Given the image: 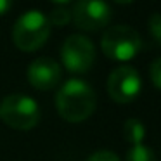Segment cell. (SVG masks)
<instances>
[{"label":"cell","mask_w":161,"mask_h":161,"mask_svg":"<svg viewBox=\"0 0 161 161\" xmlns=\"http://www.w3.org/2000/svg\"><path fill=\"white\" fill-rule=\"evenodd\" d=\"M0 119L14 130L28 132L38 125L40 106L30 95L11 94L0 102Z\"/></svg>","instance_id":"3"},{"label":"cell","mask_w":161,"mask_h":161,"mask_svg":"<svg viewBox=\"0 0 161 161\" xmlns=\"http://www.w3.org/2000/svg\"><path fill=\"white\" fill-rule=\"evenodd\" d=\"M126 161H156V154L146 144H133L126 153Z\"/></svg>","instance_id":"10"},{"label":"cell","mask_w":161,"mask_h":161,"mask_svg":"<svg viewBox=\"0 0 161 161\" xmlns=\"http://www.w3.org/2000/svg\"><path fill=\"white\" fill-rule=\"evenodd\" d=\"M52 2H56V4L63 5V4H66V2H69V0H52Z\"/></svg>","instance_id":"16"},{"label":"cell","mask_w":161,"mask_h":161,"mask_svg":"<svg viewBox=\"0 0 161 161\" xmlns=\"http://www.w3.org/2000/svg\"><path fill=\"white\" fill-rule=\"evenodd\" d=\"M116 2H119V4H130V2H133V0H116Z\"/></svg>","instance_id":"17"},{"label":"cell","mask_w":161,"mask_h":161,"mask_svg":"<svg viewBox=\"0 0 161 161\" xmlns=\"http://www.w3.org/2000/svg\"><path fill=\"white\" fill-rule=\"evenodd\" d=\"M123 137L130 146L133 144H144L146 139V125L137 118H128L123 123Z\"/></svg>","instance_id":"9"},{"label":"cell","mask_w":161,"mask_h":161,"mask_svg":"<svg viewBox=\"0 0 161 161\" xmlns=\"http://www.w3.org/2000/svg\"><path fill=\"white\" fill-rule=\"evenodd\" d=\"M71 19L81 30H101L111 21V7L106 0H76L71 9Z\"/></svg>","instance_id":"7"},{"label":"cell","mask_w":161,"mask_h":161,"mask_svg":"<svg viewBox=\"0 0 161 161\" xmlns=\"http://www.w3.org/2000/svg\"><path fill=\"white\" fill-rule=\"evenodd\" d=\"M63 76L61 66L52 57H38L28 66V81L36 90H52Z\"/></svg>","instance_id":"8"},{"label":"cell","mask_w":161,"mask_h":161,"mask_svg":"<svg viewBox=\"0 0 161 161\" xmlns=\"http://www.w3.org/2000/svg\"><path fill=\"white\" fill-rule=\"evenodd\" d=\"M101 49L109 59L126 63L142 49V40L135 28L126 25H113L106 28L101 38Z\"/></svg>","instance_id":"4"},{"label":"cell","mask_w":161,"mask_h":161,"mask_svg":"<svg viewBox=\"0 0 161 161\" xmlns=\"http://www.w3.org/2000/svg\"><path fill=\"white\" fill-rule=\"evenodd\" d=\"M12 0H0V14H5V12L11 9Z\"/></svg>","instance_id":"15"},{"label":"cell","mask_w":161,"mask_h":161,"mask_svg":"<svg viewBox=\"0 0 161 161\" xmlns=\"http://www.w3.org/2000/svg\"><path fill=\"white\" fill-rule=\"evenodd\" d=\"M50 23L47 16L38 9H30L23 12L12 28V42L23 52L38 50L49 40Z\"/></svg>","instance_id":"2"},{"label":"cell","mask_w":161,"mask_h":161,"mask_svg":"<svg viewBox=\"0 0 161 161\" xmlns=\"http://www.w3.org/2000/svg\"><path fill=\"white\" fill-rule=\"evenodd\" d=\"M142 90V80L133 66L123 64L111 71L108 78V94L118 104H128L135 101Z\"/></svg>","instance_id":"6"},{"label":"cell","mask_w":161,"mask_h":161,"mask_svg":"<svg viewBox=\"0 0 161 161\" xmlns=\"http://www.w3.org/2000/svg\"><path fill=\"white\" fill-rule=\"evenodd\" d=\"M47 19H49L50 26H66L71 21V9L63 7V5L54 7L50 14L47 16Z\"/></svg>","instance_id":"11"},{"label":"cell","mask_w":161,"mask_h":161,"mask_svg":"<svg viewBox=\"0 0 161 161\" xmlns=\"http://www.w3.org/2000/svg\"><path fill=\"white\" fill-rule=\"evenodd\" d=\"M149 73H151V80H153L154 87L161 90V57H159V59H156L153 64H151Z\"/></svg>","instance_id":"14"},{"label":"cell","mask_w":161,"mask_h":161,"mask_svg":"<svg viewBox=\"0 0 161 161\" xmlns=\"http://www.w3.org/2000/svg\"><path fill=\"white\" fill-rule=\"evenodd\" d=\"M87 161H119L118 154L113 153V151H95V153H92L90 156L87 158Z\"/></svg>","instance_id":"13"},{"label":"cell","mask_w":161,"mask_h":161,"mask_svg":"<svg viewBox=\"0 0 161 161\" xmlns=\"http://www.w3.org/2000/svg\"><path fill=\"white\" fill-rule=\"evenodd\" d=\"M97 97L90 83L71 78L56 94V109L63 119L69 123H81L88 119L95 111Z\"/></svg>","instance_id":"1"},{"label":"cell","mask_w":161,"mask_h":161,"mask_svg":"<svg viewBox=\"0 0 161 161\" xmlns=\"http://www.w3.org/2000/svg\"><path fill=\"white\" fill-rule=\"evenodd\" d=\"M61 59L69 73H87L95 61V47L83 35H69L61 47Z\"/></svg>","instance_id":"5"},{"label":"cell","mask_w":161,"mask_h":161,"mask_svg":"<svg viewBox=\"0 0 161 161\" xmlns=\"http://www.w3.org/2000/svg\"><path fill=\"white\" fill-rule=\"evenodd\" d=\"M149 31L153 38L161 45V14H153L149 18Z\"/></svg>","instance_id":"12"}]
</instances>
